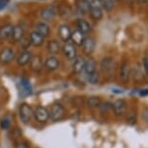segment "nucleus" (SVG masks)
I'll list each match as a JSON object with an SVG mask.
<instances>
[{
  "label": "nucleus",
  "instance_id": "nucleus-34",
  "mask_svg": "<svg viewBox=\"0 0 148 148\" xmlns=\"http://www.w3.org/2000/svg\"><path fill=\"white\" fill-rule=\"evenodd\" d=\"M10 3V0H0V11L4 10Z\"/></svg>",
  "mask_w": 148,
  "mask_h": 148
},
{
  "label": "nucleus",
  "instance_id": "nucleus-14",
  "mask_svg": "<svg viewBox=\"0 0 148 148\" xmlns=\"http://www.w3.org/2000/svg\"><path fill=\"white\" fill-rule=\"evenodd\" d=\"M83 52L85 54H91L93 53V51H95V47H96V42L93 38L91 37H85L84 41L82 45Z\"/></svg>",
  "mask_w": 148,
  "mask_h": 148
},
{
  "label": "nucleus",
  "instance_id": "nucleus-39",
  "mask_svg": "<svg viewBox=\"0 0 148 148\" xmlns=\"http://www.w3.org/2000/svg\"><path fill=\"white\" fill-rule=\"evenodd\" d=\"M98 1H100V2H102V1H103V0H98Z\"/></svg>",
  "mask_w": 148,
  "mask_h": 148
},
{
  "label": "nucleus",
  "instance_id": "nucleus-25",
  "mask_svg": "<svg viewBox=\"0 0 148 148\" xmlns=\"http://www.w3.org/2000/svg\"><path fill=\"white\" fill-rule=\"evenodd\" d=\"M102 69L105 73H110L112 71L113 67H114V61L112 58L110 57H106L102 60L101 63Z\"/></svg>",
  "mask_w": 148,
  "mask_h": 148
},
{
  "label": "nucleus",
  "instance_id": "nucleus-12",
  "mask_svg": "<svg viewBox=\"0 0 148 148\" xmlns=\"http://www.w3.org/2000/svg\"><path fill=\"white\" fill-rule=\"evenodd\" d=\"M14 25L12 23H5L0 27V41H6L12 37Z\"/></svg>",
  "mask_w": 148,
  "mask_h": 148
},
{
  "label": "nucleus",
  "instance_id": "nucleus-11",
  "mask_svg": "<svg viewBox=\"0 0 148 148\" xmlns=\"http://www.w3.org/2000/svg\"><path fill=\"white\" fill-rule=\"evenodd\" d=\"M72 29L68 24L64 23L58 27V36L63 42H69L71 40V36H72Z\"/></svg>",
  "mask_w": 148,
  "mask_h": 148
},
{
  "label": "nucleus",
  "instance_id": "nucleus-23",
  "mask_svg": "<svg viewBox=\"0 0 148 148\" xmlns=\"http://www.w3.org/2000/svg\"><path fill=\"white\" fill-rule=\"evenodd\" d=\"M85 39V36L83 33H82L79 30H74L72 32V36H71V40L73 41V44L77 45V46H82L83 41Z\"/></svg>",
  "mask_w": 148,
  "mask_h": 148
},
{
  "label": "nucleus",
  "instance_id": "nucleus-7",
  "mask_svg": "<svg viewBox=\"0 0 148 148\" xmlns=\"http://www.w3.org/2000/svg\"><path fill=\"white\" fill-rule=\"evenodd\" d=\"M32 93V87L26 79H21L18 82V94L21 98H25Z\"/></svg>",
  "mask_w": 148,
  "mask_h": 148
},
{
  "label": "nucleus",
  "instance_id": "nucleus-8",
  "mask_svg": "<svg viewBox=\"0 0 148 148\" xmlns=\"http://www.w3.org/2000/svg\"><path fill=\"white\" fill-rule=\"evenodd\" d=\"M34 116L38 122L46 123L49 119V111L47 108L39 106V107L36 108L34 111Z\"/></svg>",
  "mask_w": 148,
  "mask_h": 148
},
{
  "label": "nucleus",
  "instance_id": "nucleus-32",
  "mask_svg": "<svg viewBox=\"0 0 148 148\" xmlns=\"http://www.w3.org/2000/svg\"><path fill=\"white\" fill-rule=\"evenodd\" d=\"M15 148H30V146L25 140H18L15 142Z\"/></svg>",
  "mask_w": 148,
  "mask_h": 148
},
{
  "label": "nucleus",
  "instance_id": "nucleus-29",
  "mask_svg": "<svg viewBox=\"0 0 148 148\" xmlns=\"http://www.w3.org/2000/svg\"><path fill=\"white\" fill-rule=\"evenodd\" d=\"M114 0H103L102 5L103 9H105L107 12H110L111 10L114 8Z\"/></svg>",
  "mask_w": 148,
  "mask_h": 148
},
{
  "label": "nucleus",
  "instance_id": "nucleus-26",
  "mask_svg": "<svg viewBox=\"0 0 148 148\" xmlns=\"http://www.w3.org/2000/svg\"><path fill=\"white\" fill-rule=\"evenodd\" d=\"M96 61L93 58H88L87 60H85V65H84V72L88 76H90L91 74H93L94 72H96Z\"/></svg>",
  "mask_w": 148,
  "mask_h": 148
},
{
  "label": "nucleus",
  "instance_id": "nucleus-31",
  "mask_svg": "<svg viewBox=\"0 0 148 148\" xmlns=\"http://www.w3.org/2000/svg\"><path fill=\"white\" fill-rule=\"evenodd\" d=\"M21 130H19L18 128H15V129L13 130L12 134H11V138H12L13 140L16 142V141L19 140V138H21Z\"/></svg>",
  "mask_w": 148,
  "mask_h": 148
},
{
  "label": "nucleus",
  "instance_id": "nucleus-3",
  "mask_svg": "<svg viewBox=\"0 0 148 148\" xmlns=\"http://www.w3.org/2000/svg\"><path fill=\"white\" fill-rule=\"evenodd\" d=\"M49 111V118L54 122H57L62 119L66 112L65 108L61 104H59V103H55V104L52 105L51 110Z\"/></svg>",
  "mask_w": 148,
  "mask_h": 148
},
{
  "label": "nucleus",
  "instance_id": "nucleus-15",
  "mask_svg": "<svg viewBox=\"0 0 148 148\" xmlns=\"http://www.w3.org/2000/svg\"><path fill=\"white\" fill-rule=\"evenodd\" d=\"M29 65H30V69H31L33 72L40 73L44 68L43 59H42V57L39 56V55L32 56L31 60H30V62H29Z\"/></svg>",
  "mask_w": 148,
  "mask_h": 148
},
{
  "label": "nucleus",
  "instance_id": "nucleus-16",
  "mask_svg": "<svg viewBox=\"0 0 148 148\" xmlns=\"http://www.w3.org/2000/svg\"><path fill=\"white\" fill-rule=\"evenodd\" d=\"M35 30L37 31L39 34H41L44 38H47L51 35V27L49 24L45 21H39L36 23Z\"/></svg>",
  "mask_w": 148,
  "mask_h": 148
},
{
  "label": "nucleus",
  "instance_id": "nucleus-24",
  "mask_svg": "<svg viewBox=\"0 0 148 148\" xmlns=\"http://www.w3.org/2000/svg\"><path fill=\"white\" fill-rule=\"evenodd\" d=\"M84 65H85V60L82 57H77L75 59L74 65H73V70L77 75H79L84 71Z\"/></svg>",
  "mask_w": 148,
  "mask_h": 148
},
{
  "label": "nucleus",
  "instance_id": "nucleus-20",
  "mask_svg": "<svg viewBox=\"0 0 148 148\" xmlns=\"http://www.w3.org/2000/svg\"><path fill=\"white\" fill-rule=\"evenodd\" d=\"M76 25H77V29L79 30V31L83 33L84 35L91 31L90 23L84 18H77V22H76Z\"/></svg>",
  "mask_w": 148,
  "mask_h": 148
},
{
  "label": "nucleus",
  "instance_id": "nucleus-28",
  "mask_svg": "<svg viewBox=\"0 0 148 148\" xmlns=\"http://www.w3.org/2000/svg\"><path fill=\"white\" fill-rule=\"evenodd\" d=\"M102 105V99L97 96H91L86 100V106L90 108H99Z\"/></svg>",
  "mask_w": 148,
  "mask_h": 148
},
{
  "label": "nucleus",
  "instance_id": "nucleus-30",
  "mask_svg": "<svg viewBox=\"0 0 148 148\" xmlns=\"http://www.w3.org/2000/svg\"><path fill=\"white\" fill-rule=\"evenodd\" d=\"M88 79L91 84H97L100 79V76H99V74H98V72L96 71V72H94L93 74H91L90 76H88Z\"/></svg>",
  "mask_w": 148,
  "mask_h": 148
},
{
  "label": "nucleus",
  "instance_id": "nucleus-17",
  "mask_svg": "<svg viewBox=\"0 0 148 148\" xmlns=\"http://www.w3.org/2000/svg\"><path fill=\"white\" fill-rule=\"evenodd\" d=\"M131 75H132V70H131L130 64L128 62H124L121 65V69H120V79L122 82H129Z\"/></svg>",
  "mask_w": 148,
  "mask_h": 148
},
{
  "label": "nucleus",
  "instance_id": "nucleus-19",
  "mask_svg": "<svg viewBox=\"0 0 148 148\" xmlns=\"http://www.w3.org/2000/svg\"><path fill=\"white\" fill-rule=\"evenodd\" d=\"M13 41L15 43H21L24 38V29L21 25H16L14 26L12 37Z\"/></svg>",
  "mask_w": 148,
  "mask_h": 148
},
{
  "label": "nucleus",
  "instance_id": "nucleus-18",
  "mask_svg": "<svg viewBox=\"0 0 148 148\" xmlns=\"http://www.w3.org/2000/svg\"><path fill=\"white\" fill-rule=\"evenodd\" d=\"M32 53L30 52L29 51H25L24 49L23 51H21V53L18 54V58H16V62L19 66H26L27 64H29L30 60H31L32 58Z\"/></svg>",
  "mask_w": 148,
  "mask_h": 148
},
{
  "label": "nucleus",
  "instance_id": "nucleus-10",
  "mask_svg": "<svg viewBox=\"0 0 148 148\" xmlns=\"http://www.w3.org/2000/svg\"><path fill=\"white\" fill-rule=\"evenodd\" d=\"M112 110L113 112L117 116L123 115L127 110V103L125 100L123 99H118L112 104Z\"/></svg>",
  "mask_w": 148,
  "mask_h": 148
},
{
  "label": "nucleus",
  "instance_id": "nucleus-6",
  "mask_svg": "<svg viewBox=\"0 0 148 148\" xmlns=\"http://www.w3.org/2000/svg\"><path fill=\"white\" fill-rule=\"evenodd\" d=\"M62 51H63V54L65 55V57L67 58V59L74 61L77 58V47L73 43L66 42L62 47Z\"/></svg>",
  "mask_w": 148,
  "mask_h": 148
},
{
  "label": "nucleus",
  "instance_id": "nucleus-27",
  "mask_svg": "<svg viewBox=\"0 0 148 148\" xmlns=\"http://www.w3.org/2000/svg\"><path fill=\"white\" fill-rule=\"evenodd\" d=\"M57 13L61 18H68L72 15V9L68 5H61V6H57Z\"/></svg>",
  "mask_w": 148,
  "mask_h": 148
},
{
  "label": "nucleus",
  "instance_id": "nucleus-4",
  "mask_svg": "<svg viewBox=\"0 0 148 148\" xmlns=\"http://www.w3.org/2000/svg\"><path fill=\"white\" fill-rule=\"evenodd\" d=\"M19 118L23 123H28L30 120L32 119V117L34 116V110L31 108V106L23 103L19 107Z\"/></svg>",
  "mask_w": 148,
  "mask_h": 148
},
{
  "label": "nucleus",
  "instance_id": "nucleus-13",
  "mask_svg": "<svg viewBox=\"0 0 148 148\" xmlns=\"http://www.w3.org/2000/svg\"><path fill=\"white\" fill-rule=\"evenodd\" d=\"M29 42H30V45H31V46L35 47H39L44 45L45 38L41 34H39L36 30H34V31H32L29 34Z\"/></svg>",
  "mask_w": 148,
  "mask_h": 148
},
{
  "label": "nucleus",
  "instance_id": "nucleus-35",
  "mask_svg": "<svg viewBox=\"0 0 148 148\" xmlns=\"http://www.w3.org/2000/svg\"><path fill=\"white\" fill-rule=\"evenodd\" d=\"M143 68H144L145 74H146L148 77V58L147 57L143 59Z\"/></svg>",
  "mask_w": 148,
  "mask_h": 148
},
{
  "label": "nucleus",
  "instance_id": "nucleus-21",
  "mask_svg": "<svg viewBox=\"0 0 148 148\" xmlns=\"http://www.w3.org/2000/svg\"><path fill=\"white\" fill-rule=\"evenodd\" d=\"M47 52L51 55H55L60 52L61 46L57 40H51L49 41V43L47 45Z\"/></svg>",
  "mask_w": 148,
  "mask_h": 148
},
{
  "label": "nucleus",
  "instance_id": "nucleus-38",
  "mask_svg": "<svg viewBox=\"0 0 148 148\" xmlns=\"http://www.w3.org/2000/svg\"><path fill=\"white\" fill-rule=\"evenodd\" d=\"M147 1H148V0H139V2H140V3H146Z\"/></svg>",
  "mask_w": 148,
  "mask_h": 148
},
{
  "label": "nucleus",
  "instance_id": "nucleus-37",
  "mask_svg": "<svg viewBox=\"0 0 148 148\" xmlns=\"http://www.w3.org/2000/svg\"><path fill=\"white\" fill-rule=\"evenodd\" d=\"M144 118L148 121V112H145V113H144Z\"/></svg>",
  "mask_w": 148,
  "mask_h": 148
},
{
  "label": "nucleus",
  "instance_id": "nucleus-9",
  "mask_svg": "<svg viewBox=\"0 0 148 148\" xmlns=\"http://www.w3.org/2000/svg\"><path fill=\"white\" fill-rule=\"evenodd\" d=\"M44 67L47 71H51V72L55 71V70H57L60 67V61L55 55H51V56L46 58L44 63Z\"/></svg>",
  "mask_w": 148,
  "mask_h": 148
},
{
  "label": "nucleus",
  "instance_id": "nucleus-5",
  "mask_svg": "<svg viewBox=\"0 0 148 148\" xmlns=\"http://www.w3.org/2000/svg\"><path fill=\"white\" fill-rule=\"evenodd\" d=\"M56 15H57V6H55V5H51V6L45 7L40 12L41 18L45 22L52 21Z\"/></svg>",
  "mask_w": 148,
  "mask_h": 148
},
{
  "label": "nucleus",
  "instance_id": "nucleus-22",
  "mask_svg": "<svg viewBox=\"0 0 148 148\" xmlns=\"http://www.w3.org/2000/svg\"><path fill=\"white\" fill-rule=\"evenodd\" d=\"M76 6L79 14L86 15L89 13V9H90V0H77Z\"/></svg>",
  "mask_w": 148,
  "mask_h": 148
},
{
  "label": "nucleus",
  "instance_id": "nucleus-36",
  "mask_svg": "<svg viewBox=\"0 0 148 148\" xmlns=\"http://www.w3.org/2000/svg\"><path fill=\"white\" fill-rule=\"evenodd\" d=\"M140 95H141V96H145V95H148V90H147V89H144L143 91L140 92Z\"/></svg>",
  "mask_w": 148,
  "mask_h": 148
},
{
  "label": "nucleus",
  "instance_id": "nucleus-33",
  "mask_svg": "<svg viewBox=\"0 0 148 148\" xmlns=\"http://www.w3.org/2000/svg\"><path fill=\"white\" fill-rule=\"evenodd\" d=\"M10 127H11V121L7 118L3 119L1 121V123H0V128H1L2 130H8Z\"/></svg>",
  "mask_w": 148,
  "mask_h": 148
},
{
  "label": "nucleus",
  "instance_id": "nucleus-2",
  "mask_svg": "<svg viewBox=\"0 0 148 148\" xmlns=\"http://www.w3.org/2000/svg\"><path fill=\"white\" fill-rule=\"evenodd\" d=\"M16 51L13 47H5L0 51V65H7L15 59Z\"/></svg>",
  "mask_w": 148,
  "mask_h": 148
},
{
  "label": "nucleus",
  "instance_id": "nucleus-1",
  "mask_svg": "<svg viewBox=\"0 0 148 148\" xmlns=\"http://www.w3.org/2000/svg\"><path fill=\"white\" fill-rule=\"evenodd\" d=\"M89 15L91 18L94 21H100L103 18V5L102 2L98 0H90V9H89Z\"/></svg>",
  "mask_w": 148,
  "mask_h": 148
}]
</instances>
